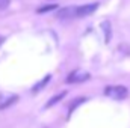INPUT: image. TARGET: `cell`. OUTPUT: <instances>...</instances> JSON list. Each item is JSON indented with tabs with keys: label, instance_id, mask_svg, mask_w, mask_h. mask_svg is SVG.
<instances>
[{
	"label": "cell",
	"instance_id": "cell-6",
	"mask_svg": "<svg viewBox=\"0 0 130 128\" xmlns=\"http://www.w3.org/2000/svg\"><path fill=\"white\" fill-rule=\"evenodd\" d=\"M65 95H67V92H61L59 95H56L55 98H52V99H48V101H47V104H45V109H48V107H52V105H55L56 102H59V101H61V99H62V98H64Z\"/></svg>",
	"mask_w": 130,
	"mask_h": 128
},
{
	"label": "cell",
	"instance_id": "cell-3",
	"mask_svg": "<svg viewBox=\"0 0 130 128\" xmlns=\"http://www.w3.org/2000/svg\"><path fill=\"white\" fill-rule=\"evenodd\" d=\"M17 101H18V95L15 94H0V110L8 109Z\"/></svg>",
	"mask_w": 130,
	"mask_h": 128
},
{
	"label": "cell",
	"instance_id": "cell-11",
	"mask_svg": "<svg viewBox=\"0 0 130 128\" xmlns=\"http://www.w3.org/2000/svg\"><path fill=\"white\" fill-rule=\"evenodd\" d=\"M9 3H11V0H0V11L6 9L9 6Z\"/></svg>",
	"mask_w": 130,
	"mask_h": 128
},
{
	"label": "cell",
	"instance_id": "cell-7",
	"mask_svg": "<svg viewBox=\"0 0 130 128\" xmlns=\"http://www.w3.org/2000/svg\"><path fill=\"white\" fill-rule=\"evenodd\" d=\"M101 30L104 32V35H106V42H109V39H110V23L109 21H103L101 23Z\"/></svg>",
	"mask_w": 130,
	"mask_h": 128
},
{
	"label": "cell",
	"instance_id": "cell-10",
	"mask_svg": "<svg viewBox=\"0 0 130 128\" xmlns=\"http://www.w3.org/2000/svg\"><path fill=\"white\" fill-rule=\"evenodd\" d=\"M83 101H85V98H79V99H74V101L71 102V105H70V113L74 110V107H76V105H79V104H80V102H83Z\"/></svg>",
	"mask_w": 130,
	"mask_h": 128
},
{
	"label": "cell",
	"instance_id": "cell-1",
	"mask_svg": "<svg viewBox=\"0 0 130 128\" xmlns=\"http://www.w3.org/2000/svg\"><path fill=\"white\" fill-rule=\"evenodd\" d=\"M127 94H129V91L124 86H107L104 89V95L112 99H124Z\"/></svg>",
	"mask_w": 130,
	"mask_h": 128
},
{
	"label": "cell",
	"instance_id": "cell-5",
	"mask_svg": "<svg viewBox=\"0 0 130 128\" xmlns=\"http://www.w3.org/2000/svg\"><path fill=\"white\" fill-rule=\"evenodd\" d=\"M76 11H77L76 6L64 8V9H61L58 12V18H73V17H76Z\"/></svg>",
	"mask_w": 130,
	"mask_h": 128
},
{
	"label": "cell",
	"instance_id": "cell-2",
	"mask_svg": "<svg viewBox=\"0 0 130 128\" xmlns=\"http://www.w3.org/2000/svg\"><path fill=\"white\" fill-rule=\"evenodd\" d=\"M89 77H91L89 72L82 71V69H77V71H73L67 77V83H82V81H86Z\"/></svg>",
	"mask_w": 130,
	"mask_h": 128
},
{
	"label": "cell",
	"instance_id": "cell-12",
	"mask_svg": "<svg viewBox=\"0 0 130 128\" xmlns=\"http://www.w3.org/2000/svg\"><path fill=\"white\" fill-rule=\"evenodd\" d=\"M3 42H5V38H3V36H0V45H2Z\"/></svg>",
	"mask_w": 130,
	"mask_h": 128
},
{
	"label": "cell",
	"instance_id": "cell-8",
	"mask_svg": "<svg viewBox=\"0 0 130 128\" xmlns=\"http://www.w3.org/2000/svg\"><path fill=\"white\" fill-rule=\"evenodd\" d=\"M48 81H50V75H47L42 81H39V83H38V84H36V86L32 89V91H33V92H38V91H39V89H42V88L45 86V83H48Z\"/></svg>",
	"mask_w": 130,
	"mask_h": 128
},
{
	"label": "cell",
	"instance_id": "cell-9",
	"mask_svg": "<svg viewBox=\"0 0 130 128\" xmlns=\"http://www.w3.org/2000/svg\"><path fill=\"white\" fill-rule=\"evenodd\" d=\"M58 8V5H45L44 8H39L36 12L38 14H44V12H48V11H53V9H56Z\"/></svg>",
	"mask_w": 130,
	"mask_h": 128
},
{
	"label": "cell",
	"instance_id": "cell-4",
	"mask_svg": "<svg viewBox=\"0 0 130 128\" xmlns=\"http://www.w3.org/2000/svg\"><path fill=\"white\" fill-rule=\"evenodd\" d=\"M97 8H98V3L82 5V6H79V8H77V11H76V17H77V18H79V17H86V15L92 14V12H94Z\"/></svg>",
	"mask_w": 130,
	"mask_h": 128
}]
</instances>
